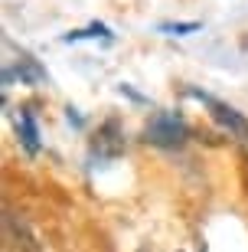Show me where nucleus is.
Instances as JSON below:
<instances>
[{
  "mask_svg": "<svg viewBox=\"0 0 248 252\" xmlns=\"http://www.w3.org/2000/svg\"><path fill=\"white\" fill-rule=\"evenodd\" d=\"M144 134H147V141L157 144V148H180L190 138V128H186V122L176 112H160V115L150 118Z\"/></svg>",
  "mask_w": 248,
  "mask_h": 252,
  "instance_id": "1",
  "label": "nucleus"
},
{
  "mask_svg": "<svg viewBox=\"0 0 248 252\" xmlns=\"http://www.w3.org/2000/svg\"><path fill=\"white\" fill-rule=\"evenodd\" d=\"M190 95L193 98H199L202 105H209V115H212V122L219 125L222 131H229V138H239V141H248V122H245V115L235 112L232 105L225 102H216L212 95L206 92H196V89H190Z\"/></svg>",
  "mask_w": 248,
  "mask_h": 252,
  "instance_id": "2",
  "label": "nucleus"
},
{
  "mask_svg": "<svg viewBox=\"0 0 248 252\" xmlns=\"http://www.w3.org/2000/svg\"><path fill=\"white\" fill-rule=\"evenodd\" d=\"M13 79H20L23 85H43L46 82V69L29 56H20L17 65H3V85H10Z\"/></svg>",
  "mask_w": 248,
  "mask_h": 252,
  "instance_id": "3",
  "label": "nucleus"
},
{
  "mask_svg": "<svg viewBox=\"0 0 248 252\" xmlns=\"http://www.w3.org/2000/svg\"><path fill=\"white\" fill-rule=\"evenodd\" d=\"M17 134H20V144L27 148V154H39V128H36V115L23 108L20 112V122H17Z\"/></svg>",
  "mask_w": 248,
  "mask_h": 252,
  "instance_id": "4",
  "label": "nucleus"
},
{
  "mask_svg": "<svg viewBox=\"0 0 248 252\" xmlns=\"http://www.w3.org/2000/svg\"><path fill=\"white\" fill-rule=\"evenodd\" d=\"M79 39H105V43H111V39H114V33H111L105 23H98V20H95V23H88L85 30H72V33H65L62 43H79Z\"/></svg>",
  "mask_w": 248,
  "mask_h": 252,
  "instance_id": "5",
  "label": "nucleus"
},
{
  "mask_svg": "<svg viewBox=\"0 0 248 252\" xmlns=\"http://www.w3.org/2000/svg\"><path fill=\"white\" fill-rule=\"evenodd\" d=\"M202 23L199 20H180V23H160L157 27V33H164V36H190V33H199Z\"/></svg>",
  "mask_w": 248,
  "mask_h": 252,
  "instance_id": "6",
  "label": "nucleus"
},
{
  "mask_svg": "<svg viewBox=\"0 0 248 252\" xmlns=\"http://www.w3.org/2000/svg\"><path fill=\"white\" fill-rule=\"evenodd\" d=\"M118 92H121V95H128L131 102H138V105H147V98H144V95H140V92H134L131 85H118Z\"/></svg>",
  "mask_w": 248,
  "mask_h": 252,
  "instance_id": "7",
  "label": "nucleus"
},
{
  "mask_svg": "<svg viewBox=\"0 0 248 252\" xmlns=\"http://www.w3.org/2000/svg\"><path fill=\"white\" fill-rule=\"evenodd\" d=\"M65 118H69V125H75V128H82V125H85V118L79 115V108H72V105L65 108Z\"/></svg>",
  "mask_w": 248,
  "mask_h": 252,
  "instance_id": "8",
  "label": "nucleus"
}]
</instances>
